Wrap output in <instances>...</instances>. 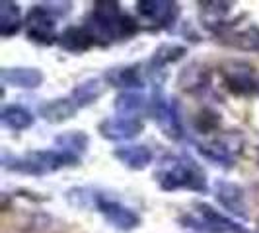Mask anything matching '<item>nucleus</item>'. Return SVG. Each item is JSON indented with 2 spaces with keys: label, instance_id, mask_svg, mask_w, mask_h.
<instances>
[{
  "label": "nucleus",
  "instance_id": "31",
  "mask_svg": "<svg viewBox=\"0 0 259 233\" xmlns=\"http://www.w3.org/2000/svg\"><path fill=\"white\" fill-rule=\"evenodd\" d=\"M257 163H259V150H257Z\"/></svg>",
  "mask_w": 259,
  "mask_h": 233
},
{
  "label": "nucleus",
  "instance_id": "26",
  "mask_svg": "<svg viewBox=\"0 0 259 233\" xmlns=\"http://www.w3.org/2000/svg\"><path fill=\"white\" fill-rule=\"evenodd\" d=\"M208 80H210V74L205 66L201 65H191L187 66L180 76V86L187 91H195V90H203L208 86Z\"/></svg>",
  "mask_w": 259,
  "mask_h": 233
},
{
  "label": "nucleus",
  "instance_id": "4",
  "mask_svg": "<svg viewBox=\"0 0 259 233\" xmlns=\"http://www.w3.org/2000/svg\"><path fill=\"white\" fill-rule=\"evenodd\" d=\"M195 214H187L182 218L185 227H191L199 233H251L238 221L226 218L219 210L208 204H197Z\"/></svg>",
  "mask_w": 259,
  "mask_h": 233
},
{
  "label": "nucleus",
  "instance_id": "13",
  "mask_svg": "<svg viewBox=\"0 0 259 233\" xmlns=\"http://www.w3.org/2000/svg\"><path fill=\"white\" fill-rule=\"evenodd\" d=\"M201 22L203 26L210 29V31H217V33H228L232 27L226 24V16L232 10V2H201Z\"/></svg>",
  "mask_w": 259,
  "mask_h": 233
},
{
  "label": "nucleus",
  "instance_id": "27",
  "mask_svg": "<svg viewBox=\"0 0 259 233\" xmlns=\"http://www.w3.org/2000/svg\"><path fill=\"white\" fill-rule=\"evenodd\" d=\"M66 200L76 208H96L100 200V193H96L94 189H70L66 193Z\"/></svg>",
  "mask_w": 259,
  "mask_h": 233
},
{
  "label": "nucleus",
  "instance_id": "30",
  "mask_svg": "<svg viewBox=\"0 0 259 233\" xmlns=\"http://www.w3.org/2000/svg\"><path fill=\"white\" fill-rule=\"evenodd\" d=\"M255 93H259V78H257V88H255Z\"/></svg>",
  "mask_w": 259,
  "mask_h": 233
},
{
  "label": "nucleus",
  "instance_id": "25",
  "mask_svg": "<svg viewBox=\"0 0 259 233\" xmlns=\"http://www.w3.org/2000/svg\"><path fill=\"white\" fill-rule=\"evenodd\" d=\"M0 121H2L4 127H8L10 130H26L33 125L35 119L24 107H20V105H8V107L2 109Z\"/></svg>",
  "mask_w": 259,
  "mask_h": 233
},
{
  "label": "nucleus",
  "instance_id": "21",
  "mask_svg": "<svg viewBox=\"0 0 259 233\" xmlns=\"http://www.w3.org/2000/svg\"><path fill=\"white\" fill-rule=\"evenodd\" d=\"M222 43L240 51H259V27L249 26L246 29H236L221 35Z\"/></svg>",
  "mask_w": 259,
  "mask_h": 233
},
{
  "label": "nucleus",
  "instance_id": "16",
  "mask_svg": "<svg viewBox=\"0 0 259 233\" xmlns=\"http://www.w3.org/2000/svg\"><path fill=\"white\" fill-rule=\"evenodd\" d=\"M2 82L10 84L16 88H24V90H35L43 84V72L39 68H4L2 70Z\"/></svg>",
  "mask_w": 259,
  "mask_h": 233
},
{
  "label": "nucleus",
  "instance_id": "15",
  "mask_svg": "<svg viewBox=\"0 0 259 233\" xmlns=\"http://www.w3.org/2000/svg\"><path fill=\"white\" fill-rule=\"evenodd\" d=\"M117 159L129 169H135V171H141V169H146L150 163H152V152L148 146H143V144H131V146H121V148H115L113 152Z\"/></svg>",
  "mask_w": 259,
  "mask_h": 233
},
{
  "label": "nucleus",
  "instance_id": "17",
  "mask_svg": "<svg viewBox=\"0 0 259 233\" xmlns=\"http://www.w3.org/2000/svg\"><path fill=\"white\" fill-rule=\"evenodd\" d=\"M76 103L70 97H59V99H51V101L39 105V115L53 125H59V123H65L68 119H72L76 115Z\"/></svg>",
  "mask_w": 259,
  "mask_h": 233
},
{
  "label": "nucleus",
  "instance_id": "8",
  "mask_svg": "<svg viewBox=\"0 0 259 233\" xmlns=\"http://www.w3.org/2000/svg\"><path fill=\"white\" fill-rule=\"evenodd\" d=\"M137 12L141 16L139 24L150 29H160V27H168L178 20L180 6L168 0H143L137 2Z\"/></svg>",
  "mask_w": 259,
  "mask_h": 233
},
{
  "label": "nucleus",
  "instance_id": "3",
  "mask_svg": "<svg viewBox=\"0 0 259 233\" xmlns=\"http://www.w3.org/2000/svg\"><path fill=\"white\" fill-rule=\"evenodd\" d=\"M76 163H80V157L61 150H37V152H27L22 157H14L12 163H2V165L8 171H18L26 175H47Z\"/></svg>",
  "mask_w": 259,
  "mask_h": 233
},
{
  "label": "nucleus",
  "instance_id": "24",
  "mask_svg": "<svg viewBox=\"0 0 259 233\" xmlns=\"http://www.w3.org/2000/svg\"><path fill=\"white\" fill-rule=\"evenodd\" d=\"M88 142H90V138H88V134L82 132V130L63 132V134H59V136L55 138V144H57V148H59L61 152H66V154H70V155H76V157H80V154L86 152Z\"/></svg>",
  "mask_w": 259,
  "mask_h": 233
},
{
  "label": "nucleus",
  "instance_id": "2",
  "mask_svg": "<svg viewBox=\"0 0 259 233\" xmlns=\"http://www.w3.org/2000/svg\"><path fill=\"white\" fill-rule=\"evenodd\" d=\"M156 179L164 191L189 189L195 193H207V177L205 171L187 155H168L162 159Z\"/></svg>",
  "mask_w": 259,
  "mask_h": 233
},
{
  "label": "nucleus",
  "instance_id": "12",
  "mask_svg": "<svg viewBox=\"0 0 259 233\" xmlns=\"http://www.w3.org/2000/svg\"><path fill=\"white\" fill-rule=\"evenodd\" d=\"M214 196L222 204V208H226L230 214L238 216V218H246L247 216L246 194H244V189L240 185L228 181L217 183V194Z\"/></svg>",
  "mask_w": 259,
  "mask_h": 233
},
{
  "label": "nucleus",
  "instance_id": "23",
  "mask_svg": "<svg viewBox=\"0 0 259 233\" xmlns=\"http://www.w3.org/2000/svg\"><path fill=\"white\" fill-rule=\"evenodd\" d=\"M22 26H24V22H22L20 6L10 0H2L0 2V35L12 37L22 29Z\"/></svg>",
  "mask_w": 259,
  "mask_h": 233
},
{
  "label": "nucleus",
  "instance_id": "10",
  "mask_svg": "<svg viewBox=\"0 0 259 233\" xmlns=\"http://www.w3.org/2000/svg\"><path fill=\"white\" fill-rule=\"evenodd\" d=\"M96 210L104 216L105 221H107L109 225L115 227L117 231L129 233L141 225V216H139L135 210L123 206L121 202L111 200V198H107L104 194H100V200H98Z\"/></svg>",
  "mask_w": 259,
  "mask_h": 233
},
{
  "label": "nucleus",
  "instance_id": "22",
  "mask_svg": "<svg viewBox=\"0 0 259 233\" xmlns=\"http://www.w3.org/2000/svg\"><path fill=\"white\" fill-rule=\"evenodd\" d=\"M59 45L68 52H84L94 45V41H92L90 33L84 29V26H72L66 27L59 35Z\"/></svg>",
  "mask_w": 259,
  "mask_h": 233
},
{
  "label": "nucleus",
  "instance_id": "1",
  "mask_svg": "<svg viewBox=\"0 0 259 233\" xmlns=\"http://www.w3.org/2000/svg\"><path fill=\"white\" fill-rule=\"evenodd\" d=\"M84 29L94 43L109 45L113 41L129 39L137 33L139 22L121 10L119 2H96L92 12L84 20Z\"/></svg>",
  "mask_w": 259,
  "mask_h": 233
},
{
  "label": "nucleus",
  "instance_id": "7",
  "mask_svg": "<svg viewBox=\"0 0 259 233\" xmlns=\"http://www.w3.org/2000/svg\"><path fill=\"white\" fill-rule=\"evenodd\" d=\"M221 76L228 90L238 95L255 93L257 88V72L251 65L244 61H226L221 65Z\"/></svg>",
  "mask_w": 259,
  "mask_h": 233
},
{
  "label": "nucleus",
  "instance_id": "19",
  "mask_svg": "<svg viewBox=\"0 0 259 233\" xmlns=\"http://www.w3.org/2000/svg\"><path fill=\"white\" fill-rule=\"evenodd\" d=\"M115 107L117 115L125 116V119H139L141 113L148 109V99L139 91H123L115 97Z\"/></svg>",
  "mask_w": 259,
  "mask_h": 233
},
{
  "label": "nucleus",
  "instance_id": "28",
  "mask_svg": "<svg viewBox=\"0 0 259 233\" xmlns=\"http://www.w3.org/2000/svg\"><path fill=\"white\" fill-rule=\"evenodd\" d=\"M219 125H221V115L214 113V111H210V109H203L199 113V116H197V121H195V127H197V130L201 134L212 132Z\"/></svg>",
  "mask_w": 259,
  "mask_h": 233
},
{
  "label": "nucleus",
  "instance_id": "11",
  "mask_svg": "<svg viewBox=\"0 0 259 233\" xmlns=\"http://www.w3.org/2000/svg\"><path fill=\"white\" fill-rule=\"evenodd\" d=\"M144 129L141 119H125V116H113V119H105L100 123L98 132L104 136L105 140L111 142H123L131 140L137 134H141Z\"/></svg>",
  "mask_w": 259,
  "mask_h": 233
},
{
  "label": "nucleus",
  "instance_id": "20",
  "mask_svg": "<svg viewBox=\"0 0 259 233\" xmlns=\"http://www.w3.org/2000/svg\"><path fill=\"white\" fill-rule=\"evenodd\" d=\"M104 91H105V86L100 78H88V80L76 84V88L70 93V99H72V101L76 103L78 109H80V107L96 103V101L104 95Z\"/></svg>",
  "mask_w": 259,
  "mask_h": 233
},
{
  "label": "nucleus",
  "instance_id": "6",
  "mask_svg": "<svg viewBox=\"0 0 259 233\" xmlns=\"http://www.w3.org/2000/svg\"><path fill=\"white\" fill-rule=\"evenodd\" d=\"M150 109H152L154 121L158 123V127L162 129V132L168 138H171V140H180L183 136V121L178 99L164 97L162 90L158 88V90H154V99H152Z\"/></svg>",
  "mask_w": 259,
  "mask_h": 233
},
{
  "label": "nucleus",
  "instance_id": "9",
  "mask_svg": "<svg viewBox=\"0 0 259 233\" xmlns=\"http://www.w3.org/2000/svg\"><path fill=\"white\" fill-rule=\"evenodd\" d=\"M55 22H57V18L43 4L33 6L24 20L27 37L35 43H41V45H51L55 39H59L57 31H55V27H57Z\"/></svg>",
  "mask_w": 259,
  "mask_h": 233
},
{
  "label": "nucleus",
  "instance_id": "14",
  "mask_svg": "<svg viewBox=\"0 0 259 233\" xmlns=\"http://www.w3.org/2000/svg\"><path fill=\"white\" fill-rule=\"evenodd\" d=\"M105 80L107 84L121 88L125 91L141 90L144 86L143 78V66L141 65H129V66H115L111 70L105 72Z\"/></svg>",
  "mask_w": 259,
  "mask_h": 233
},
{
  "label": "nucleus",
  "instance_id": "29",
  "mask_svg": "<svg viewBox=\"0 0 259 233\" xmlns=\"http://www.w3.org/2000/svg\"><path fill=\"white\" fill-rule=\"evenodd\" d=\"M43 6L55 16V18H61L72 10V4L70 2H43Z\"/></svg>",
  "mask_w": 259,
  "mask_h": 233
},
{
  "label": "nucleus",
  "instance_id": "5",
  "mask_svg": "<svg viewBox=\"0 0 259 233\" xmlns=\"http://www.w3.org/2000/svg\"><path fill=\"white\" fill-rule=\"evenodd\" d=\"M242 146H244V136L240 132H226L210 142H201L197 150L208 161H214L217 165L224 167H232L238 154L242 152Z\"/></svg>",
  "mask_w": 259,
  "mask_h": 233
},
{
  "label": "nucleus",
  "instance_id": "18",
  "mask_svg": "<svg viewBox=\"0 0 259 233\" xmlns=\"http://www.w3.org/2000/svg\"><path fill=\"white\" fill-rule=\"evenodd\" d=\"M185 54H187V47H183V45H178V43H164V45H160L154 51V54H152L150 63H148V74H152V76L160 74L166 66L178 63Z\"/></svg>",
  "mask_w": 259,
  "mask_h": 233
}]
</instances>
